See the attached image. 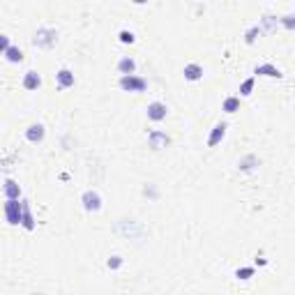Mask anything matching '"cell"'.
<instances>
[{"label": "cell", "mask_w": 295, "mask_h": 295, "mask_svg": "<svg viewBox=\"0 0 295 295\" xmlns=\"http://www.w3.org/2000/svg\"><path fill=\"white\" fill-rule=\"evenodd\" d=\"M55 42H58V30H53V28H37L32 35V44L37 49H53Z\"/></svg>", "instance_id": "obj_1"}, {"label": "cell", "mask_w": 295, "mask_h": 295, "mask_svg": "<svg viewBox=\"0 0 295 295\" xmlns=\"http://www.w3.org/2000/svg\"><path fill=\"white\" fill-rule=\"evenodd\" d=\"M120 88L125 92H143L145 88H148V81L145 79H141V76L132 74V76H120Z\"/></svg>", "instance_id": "obj_2"}, {"label": "cell", "mask_w": 295, "mask_h": 295, "mask_svg": "<svg viewBox=\"0 0 295 295\" xmlns=\"http://www.w3.org/2000/svg\"><path fill=\"white\" fill-rule=\"evenodd\" d=\"M21 201H5V219L12 226H19L21 224Z\"/></svg>", "instance_id": "obj_3"}, {"label": "cell", "mask_w": 295, "mask_h": 295, "mask_svg": "<svg viewBox=\"0 0 295 295\" xmlns=\"http://www.w3.org/2000/svg\"><path fill=\"white\" fill-rule=\"evenodd\" d=\"M81 203L88 212H99L102 210V196H99L95 189H88L83 191V196H81Z\"/></svg>", "instance_id": "obj_4"}, {"label": "cell", "mask_w": 295, "mask_h": 295, "mask_svg": "<svg viewBox=\"0 0 295 295\" xmlns=\"http://www.w3.org/2000/svg\"><path fill=\"white\" fill-rule=\"evenodd\" d=\"M166 115H168L166 104H161V102H152V104H148V118H150L152 122L166 120Z\"/></svg>", "instance_id": "obj_5"}, {"label": "cell", "mask_w": 295, "mask_h": 295, "mask_svg": "<svg viewBox=\"0 0 295 295\" xmlns=\"http://www.w3.org/2000/svg\"><path fill=\"white\" fill-rule=\"evenodd\" d=\"M118 72L122 76H132L136 72V60L132 58V55H122L120 60H118Z\"/></svg>", "instance_id": "obj_6"}, {"label": "cell", "mask_w": 295, "mask_h": 295, "mask_svg": "<svg viewBox=\"0 0 295 295\" xmlns=\"http://www.w3.org/2000/svg\"><path fill=\"white\" fill-rule=\"evenodd\" d=\"M224 136H226V122L215 125V127H212V132H210V136H208V148H215V145L219 143Z\"/></svg>", "instance_id": "obj_7"}, {"label": "cell", "mask_w": 295, "mask_h": 295, "mask_svg": "<svg viewBox=\"0 0 295 295\" xmlns=\"http://www.w3.org/2000/svg\"><path fill=\"white\" fill-rule=\"evenodd\" d=\"M44 125H30V127L26 129V138H28V141H30V143H42V141H44Z\"/></svg>", "instance_id": "obj_8"}, {"label": "cell", "mask_w": 295, "mask_h": 295, "mask_svg": "<svg viewBox=\"0 0 295 295\" xmlns=\"http://www.w3.org/2000/svg\"><path fill=\"white\" fill-rule=\"evenodd\" d=\"M55 81H58V85L60 88H72L74 85V72L72 69H67V67H62V69H58V74H55Z\"/></svg>", "instance_id": "obj_9"}, {"label": "cell", "mask_w": 295, "mask_h": 295, "mask_svg": "<svg viewBox=\"0 0 295 295\" xmlns=\"http://www.w3.org/2000/svg\"><path fill=\"white\" fill-rule=\"evenodd\" d=\"M2 191H5L7 201H19V198H21V187H19V182L16 180H5Z\"/></svg>", "instance_id": "obj_10"}, {"label": "cell", "mask_w": 295, "mask_h": 295, "mask_svg": "<svg viewBox=\"0 0 295 295\" xmlns=\"http://www.w3.org/2000/svg\"><path fill=\"white\" fill-rule=\"evenodd\" d=\"M39 85H42V76H39L35 69L26 72V76H23V88H26V90H37Z\"/></svg>", "instance_id": "obj_11"}, {"label": "cell", "mask_w": 295, "mask_h": 295, "mask_svg": "<svg viewBox=\"0 0 295 295\" xmlns=\"http://www.w3.org/2000/svg\"><path fill=\"white\" fill-rule=\"evenodd\" d=\"M182 74H185L187 81H198V79H203V67L196 65V62H189V65H185Z\"/></svg>", "instance_id": "obj_12"}, {"label": "cell", "mask_w": 295, "mask_h": 295, "mask_svg": "<svg viewBox=\"0 0 295 295\" xmlns=\"http://www.w3.org/2000/svg\"><path fill=\"white\" fill-rule=\"evenodd\" d=\"M23 208H21V226L26 228V231H32L35 228V217H32L30 212V205L26 203V201H21Z\"/></svg>", "instance_id": "obj_13"}, {"label": "cell", "mask_w": 295, "mask_h": 295, "mask_svg": "<svg viewBox=\"0 0 295 295\" xmlns=\"http://www.w3.org/2000/svg\"><path fill=\"white\" fill-rule=\"evenodd\" d=\"M254 74L258 76H270V79H281V72L274 65H270V62H265V65H258L256 69H254Z\"/></svg>", "instance_id": "obj_14"}, {"label": "cell", "mask_w": 295, "mask_h": 295, "mask_svg": "<svg viewBox=\"0 0 295 295\" xmlns=\"http://www.w3.org/2000/svg\"><path fill=\"white\" fill-rule=\"evenodd\" d=\"M148 141H150V148L159 150V148H164V145L168 143V136L164 132H150V134H148Z\"/></svg>", "instance_id": "obj_15"}, {"label": "cell", "mask_w": 295, "mask_h": 295, "mask_svg": "<svg viewBox=\"0 0 295 295\" xmlns=\"http://www.w3.org/2000/svg\"><path fill=\"white\" fill-rule=\"evenodd\" d=\"M5 58H7V62L16 65V62H21V60H23V51L19 49V46H9L7 51H5Z\"/></svg>", "instance_id": "obj_16"}, {"label": "cell", "mask_w": 295, "mask_h": 295, "mask_svg": "<svg viewBox=\"0 0 295 295\" xmlns=\"http://www.w3.org/2000/svg\"><path fill=\"white\" fill-rule=\"evenodd\" d=\"M221 108H224L226 113H235V111H240V97H226Z\"/></svg>", "instance_id": "obj_17"}, {"label": "cell", "mask_w": 295, "mask_h": 295, "mask_svg": "<svg viewBox=\"0 0 295 295\" xmlns=\"http://www.w3.org/2000/svg\"><path fill=\"white\" fill-rule=\"evenodd\" d=\"M254 83H256V79H254V76L247 79V81H242V85H240V95H242V97H249L251 90H254Z\"/></svg>", "instance_id": "obj_18"}, {"label": "cell", "mask_w": 295, "mask_h": 295, "mask_svg": "<svg viewBox=\"0 0 295 295\" xmlns=\"http://www.w3.org/2000/svg\"><path fill=\"white\" fill-rule=\"evenodd\" d=\"M261 28H258V26H254V28H249V30H247V35H244V42H247V44H254V42H256V37L258 35H261Z\"/></svg>", "instance_id": "obj_19"}, {"label": "cell", "mask_w": 295, "mask_h": 295, "mask_svg": "<svg viewBox=\"0 0 295 295\" xmlns=\"http://www.w3.org/2000/svg\"><path fill=\"white\" fill-rule=\"evenodd\" d=\"M256 164H258V159L254 157V155H249V157H244L242 161H240V168H242V171H251Z\"/></svg>", "instance_id": "obj_20"}, {"label": "cell", "mask_w": 295, "mask_h": 295, "mask_svg": "<svg viewBox=\"0 0 295 295\" xmlns=\"http://www.w3.org/2000/svg\"><path fill=\"white\" fill-rule=\"evenodd\" d=\"M263 26L268 28V30H274V28L279 26V19H277V16H272V14H265L263 16Z\"/></svg>", "instance_id": "obj_21"}, {"label": "cell", "mask_w": 295, "mask_h": 295, "mask_svg": "<svg viewBox=\"0 0 295 295\" xmlns=\"http://www.w3.org/2000/svg\"><path fill=\"white\" fill-rule=\"evenodd\" d=\"M235 277H238V279H242V281L251 279V277H254V268H240V270L235 272Z\"/></svg>", "instance_id": "obj_22"}, {"label": "cell", "mask_w": 295, "mask_h": 295, "mask_svg": "<svg viewBox=\"0 0 295 295\" xmlns=\"http://www.w3.org/2000/svg\"><path fill=\"white\" fill-rule=\"evenodd\" d=\"M118 37H120L122 44H134V42H136V37H134V32H132V30H120Z\"/></svg>", "instance_id": "obj_23"}, {"label": "cell", "mask_w": 295, "mask_h": 295, "mask_svg": "<svg viewBox=\"0 0 295 295\" xmlns=\"http://www.w3.org/2000/svg\"><path fill=\"white\" fill-rule=\"evenodd\" d=\"M106 265H108V270H118L122 265V256H111L108 261H106Z\"/></svg>", "instance_id": "obj_24"}, {"label": "cell", "mask_w": 295, "mask_h": 295, "mask_svg": "<svg viewBox=\"0 0 295 295\" xmlns=\"http://www.w3.org/2000/svg\"><path fill=\"white\" fill-rule=\"evenodd\" d=\"M281 23L286 26L288 30H293V28H295V16H293V14H286L284 19H281Z\"/></svg>", "instance_id": "obj_25"}, {"label": "cell", "mask_w": 295, "mask_h": 295, "mask_svg": "<svg viewBox=\"0 0 295 295\" xmlns=\"http://www.w3.org/2000/svg\"><path fill=\"white\" fill-rule=\"evenodd\" d=\"M9 46H12V44H9L7 35H0V53H2V55H5V51H7Z\"/></svg>", "instance_id": "obj_26"}, {"label": "cell", "mask_w": 295, "mask_h": 295, "mask_svg": "<svg viewBox=\"0 0 295 295\" xmlns=\"http://www.w3.org/2000/svg\"><path fill=\"white\" fill-rule=\"evenodd\" d=\"M32 295H44V293H32Z\"/></svg>", "instance_id": "obj_27"}]
</instances>
